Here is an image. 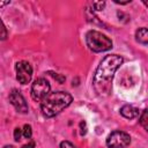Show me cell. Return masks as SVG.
Wrapping results in <instances>:
<instances>
[{
  "label": "cell",
  "mask_w": 148,
  "mask_h": 148,
  "mask_svg": "<svg viewBox=\"0 0 148 148\" xmlns=\"http://www.w3.org/2000/svg\"><path fill=\"white\" fill-rule=\"evenodd\" d=\"M139 121H140L141 126H142V127L148 132V109H146V110H143V111H142V113H141V116H140Z\"/></svg>",
  "instance_id": "obj_10"
},
{
  "label": "cell",
  "mask_w": 148,
  "mask_h": 148,
  "mask_svg": "<svg viewBox=\"0 0 148 148\" xmlns=\"http://www.w3.org/2000/svg\"><path fill=\"white\" fill-rule=\"evenodd\" d=\"M123 61V58L118 54H109L101 61L92 79L94 89L98 96H108L110 94L113 75Z\"/></svg>",
  "instance_id": "obj_1"
},
{
  "label": "cell",
  "mask_w": 148,
  "mask_h": 148,
  "mask_svg": "<svg viewBox=\"0 0 148 148\" xmlns=\"http://www.w3.org/2000/svg\"><path fill=\"white\" fill-rule=\"evenodd\" d=\"M135 39L141 44H148V29L147 28H139L135 31Z\"/></svg>",
  "instance_id": "obj_9"
},
{
  "label": "cell",
  "mask_w": 148,
  "mask_h": 148,
  "mask_svg": "<svg viewBox=\"0 0 148 148\" xmlns=\"http://www.w3.org/2000/svg\"><path fill=\"white\" fill-rule=\"evenodd\" d=\"M9 102L12 103V105L21 113H27L29 108L28 104L25 102V98L23 97V95L18 91V90H12L9 94Z\"/></svg>",
  "instance_id": "obj_7"
},
{
  "label": "cell",
  "mask_w": 148,
  "mask_h": 148,
  "mask_svg": "<svg viewBox=\"0 0 148 148\" xmlns=\"http://www.w3.org/2000/svg\"><path fill=\"white\" fill-rule=\"evenodd\" d=\"M80 127H81V135H84L87 133V127H86V123L81 121L80 123Z\"/></svg>",
  "instance_id": "obj_17"
},
{
  "label": "cell",
  "mask_w": 148,
  "mask_h": 148,
  "mask_svg": "<svg viewBox=\"0 0 148 148\" xmlns=\"http://www.w3.org/2000/svg\"><path fill=\"white\" fill-rule=\"evenodd\" d=\"M131 143V136L121 131H114L109 134L106 146L109 148H126Z\"/></svg>",
  "instance_id": "obj_4"
},
{
  "label": "cell",
  "mask_w": 148,
  "mask_h": 148,
  "mask_svg": "<svg viewBox=\"0 0 148 148\" xmlns=\"http://www.w3.org/2000/svg\"><path fill=\"white\" fill-rule=\"evenodd\" d=\"M49 94H50V83L43 77L35 80L31 87V98L34 101H43Z\"/></svg>",
  "instance_id": "obj_5"
},
{
  "label": "cell",
  "mask_w": 148,
  "mask_h": 148,
  "mask_svg": "<svg viewBox=\"0 0 148 148\" xmlns=\"http://www.w3.org/2000/svg\"><path fill=\"white\" fill-rule=\"evenodd\" d=\"M21 148H35V142L34 141H29L27 145H23Z\"/></svg>",
  "instance_id": "obj_18"
},
{
  "label": "cell",
  "mask_w": 148,
  "mask_h": 148,
  "mask_svg": "<svg viewBox=\"0 0 148 148\" xmlns=\"http://www.w3.org/2000/svg\"><path fill=\"white\" fill-rule=\"evenodd\" d=\"M60 148H75V146L69 141H62L60 143Z\"/></svg>",
  "instance_id": "obj_16"
},
{
  "label": "cell",
  "mask_w": 148,
  "mask_h": 148,
  "mask_svg": "<svg viewBox=\"0 0 148 148\" xmlns=\"http://www.w3.org/2000/svg\"><path fill=\"white\" fill-rule=\"evenodd\" d=\"M86 43L88 47L94 52H104L112 47V40L104 34L96 30H90L87 32Z\"/></svg>",
  "instance_id": "obj_3"
},
{
  "label": "cell",
  "mask_w": 148,
  "mask_h": 148,
  "mask_svg": "<svg viewBox=\"0 0 148 148\" xmlns=\"http://www.w3.org/2000/svg\"><path fill=\"white\" fill-rule=\"evenodd\" d=\"M15 71H16V79L20 83L27 84L30 82L31 76H32V67L28 61H18L15 65Z\"/></svg>",
  "instance_id": "obj_6"
},
{
  "label": "cell",
  "mask_w": 148,
  "mask_h": 148,
  "mask_svg": "<svg viewBox=\"0 0 148 148\" xmlns=\"http://www.w3.org/2000/svg\"><path fill=\"white\" fill-rule=\"evenodd\" d=\"M6 37H7V31H6L5 24L2 23V35H1V39H6Z\"/></svg>",
  "instance_id": "obj_19"
},
{
  "label": "cell",
  "mask_w": 148,
  "mask_h": 148,
  "mask_svg": "<svg viewBox=\"0 0 148 148\" xmlns=\"http://www.w3.org/2000/svg\"><path fill=\"white\" fill-rule=\"evenodd\" d=\"M50 74H51L56 80H58L59 83H62V82L65 81V76H64V75H60V74H58V73H53V72H50Z\"/></svg>",
  "instance_id": "obj_15"
},
{
  "label": "cell",
  "mask_w": 148,
  "mask_h": 148,
  "mask_svg": "<svg viewBox=\"0 0 148 148\" xmlns=\"http://www.w3.org/2000/svg\"><path fill=\"white\" fill-rule=\"evenodd\" d=\"M22 134H23L22 130H21L20 127H16V128L14 130V140H15V141H20Z\"/></svg>",
  "instance_id": "obj_14"
},
{
  "label": "cell",
  "mask_w": 148,
  "mask_h": 148,
  "mask_svg": "<svg viewBox=\"0 0 148 148\" xmlns=\"http://www.w3.org/2000/svg\"><path fill=\"white\" fill-rule=\"evenodd\" d=\"M92 7L95 10H103L105 7V1H95L92 2Z\"/></svg>",
  "instance_id": "obj_13"
},
{
  "label": "cell",
  "mask_w": 148,
  "mask_h": 148,
  "mask_svg": "<svg viewBox=\"0 0 148 148\" xmlns=\"http://www.w3.org/2000/svg\"><path fill=\"white\" fill-rule=\"evenodd\" d=\"M22 132H23V136L27 138V139H30L31 135H32V128H31V126L28 125V124H25V125L23 126Z\"/></svg>",
  "instance_id": "obj_12"
},
{
  "label": "cell",
  "mask_w": 148,
  "mask_h": 148,
  "mask_svg": "<svg viewBox=\"0 0 148 148\" xmlns=\"http://www.w3.org/2000/svg\"><path fill=\"white\" fill-rule=\"evenodd\" d=\"M73 101L72 95L66 91H54L50 92L40 103L42 113L46 118H51L60 113L65 108H67Z\"/></svg>",
  "instance_id": "obj_2"
},
{
  "label": "cell",
  "mask_w": 148,
  "mask_h": 148,
  "mask_svg": "<svg viewBox=\"0 0 148 148\" xmlns=\"http://www.w3.org/2000/svg\"><path fill=\"white\" fill-rule=\"evenodd\" d=\"M120 113H121V116H124L127 119H133L139 116V110L132 105H124L120 109Z\"/></svg>",
  "instance_id": "obj_8"
},
{
  "label": "cell",
  "mask_w": 148,
  "mask_h": 148,
  "mask_svg": "<svg viewBox=\"0 0 148 148\" xmlns=\"http://www.w3.org/2000/svg\"><path fill=\"white\" fill-rule=\"evenodd\" d=\"M86 15H87V17H88V21H89V22H94V23H96V24H103V23H101V22L97 20V17L94 15L92 9L86 8Z\"/></svg>",
  "instance_id": "obj_11"
},
{
  "label": "cell",
  "mask_w": 148,
  "mask_h": 148,
  "mask_svg": "<svg viewBox=\"0 0 148 148\" xmlns=\"http://www.w3.org/2000/svg\"><path fill=\"white\" fill-rule=\"evenodd\" d=\"M3 148H15V147L12 145H7V146H3Z\"/></svg>",
  "instance_id": "obj_20"
}]
</instances>
